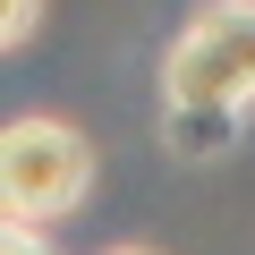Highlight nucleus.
<instances>
[{
    "mask_svg": "<svg viewBox=\"0 0 255 255\" xmlns=\"http://www.w3.org/2000/svg\"><path fill=\"white\" fill-rule=\"evenodd\" d=\"M94 136L51 111H17L0 128V204H9V230H60L68 213H85L94 196Z\"/></svg>",
    "mask_w": 255,
    "mask_h": 255,
    "instance_id": "f257e3e1",
    "label": "nucleus"
},
{
    "mask_svg": "<svg viewBox=\"0 0 255 255\" xmlns=\"http://www.w3.org/2000/svg\"><path fill=\"white\" fill-rule=\"evenodd\" d=\"M162 111H255V0H204L162 51Z\"/></svg>",
    "mask_w": 255,
    "mask_h": 255,
    "instance_id": "f03ea898",
    "label": "nucleus"
},
{
    "mask_svg": "<svg viewBox=\"0 0 255 255\" xmlns=\"http://www.w3.org/2000/svg\"><path fill=\"white\" fill-rule=\"evenodd\" d=\"M238 128L247 119H230V111H162V145L187 153V162H213V153L238 145Z\"/></svg>",
    "mask_w": 255,
    "mask_h": 255,
    "instance_id": "7ed1b4c3",
    "label": "nucleus"
},
{
    "mask_svg": "<svg viewBox=\"0 0 255 255\" xmlns=\"http://www.w3.org/2000/svg\"><path fill=\"white\" fill-rule=\"evenodd\" d=\"M43 9H51V0H9V17H0V43H9V51H26V43L43 34Z\"/></svg>",
    "mask_w": 255,
    "mask_h": 255,
    "instance_id": "20e7f679",
    "label": "nucleus"
},
{
    "mask_svg": "<svg viewBox=\"0 0 255 255\" xmlns=\"http://www.w3.org/2000/svg\"><path fill=\"white\" fill-rule=\"evenodd\" d=\"M0 255H51V230H0Z\"/></svg>",
    "mask_w": 255,
    "mask_h": 255,
    "instance_id": "39448f33",
    "label": "nucleus"
},
{
    "mask_svg": "<svg viewBox=\"0 0 255 255\" xmlns=\"http://www.w3.org/2000/svg\"><path fill=\"white\" fill-rule=\"evenodd\" d=\"M102 255H162V247H102Z\"/></svg>",
    "mask_w": 255,
    "mask_h": 255,
    "instance_id": "423d86ee",
    "label": "nucleus"
}]
</instances>
